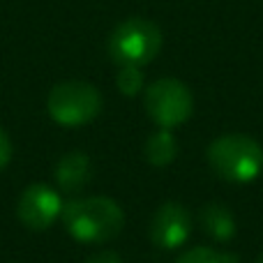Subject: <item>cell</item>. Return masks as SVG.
Listing matches in <instances>:
<instances>
[{"label":"cell","instance_id":"cell-1","mask_svg":"<svg viewBox=\"0 0 263 263\" xmlns=\"http://www.w3.org/2000/svg\"><path fill=\"white\" fill-rule=\"evenodd\" d=\"M63 224L74 240L86 242V245H100V242L114 240L123 231L125 213L114 199L86 196L65 205Z\"/></svg>","mask_w":263,"mask_h":263},{"label":"cell","instance_id":"cell-2","mask_svg":"<svg viewBox=\"0 0 263 263\" xmlns=\"http://www.w3.org/2000/svg\"><path fill=\"white\" fill-rule=\"evenodd\" d=\"M208 164L222 180L252 182L263 171V148L247 134H222L210 143Z\"/></svg>","mask_w":263,"mask_h":263},{"label":"cell","instance_id":"cell-3","mask_svg":"<svg viewBox=\"0 0 263 263\" xmlns=\"http://www.w3.org/2000/svg\"><path fill=\"white\" fill-rule=\"evenodd\" d=\"M162 30L143 16L125 18L109 35V55L118 67H143L162 51Z\"/></svg>","mask_w":263,"mask_h":263},{"label":"cell","instance_id":"cell-4","mask_svg":"<svg viewBox=\"0 0 263 263\" xmlns=\"http://www.w3.org/2000/svg\"><path fill=\"white\" fill-rule=\"evenodd\" d=\"M46 111L63 127H81L100 116L102 95L88 81H63L51 88Z\"/></svg>","mask_w":263,"mask_h":263},{"label":"cell","instance_id":"cell-5","mask_svg":"<svg viewBox=\"0 0 263 263\" xmlns=\"http://www.w3.org/2000/svg\"><path fill=\"white\" fill-rule=\"evenodd\" d=\"M194 109L190 88L178 79H157L145 90V111L159 129H173L187 123Z\"/></svg>","mask_w":263,"mask_h":263},{"label":"cell","instance_id":"cell-6","mask_svg":"<svg viewBox=\"0 0 263 263\" xmlns=\"http://www.w3.org/2000/svg\"><path fill=\"white\" fill-rule=\"evenodd\" d=\"M63 208L65 203L53 187L35 182V185H28L18 196L16 217L30 231H46L63 215Z\"/></svg>","mask_w":263,"mask_h":263},{"label":"cell","instance_id":"cell-7","mask_svg":"<svg viewBox=\"0 0 263 263\" xmlns=\"http://www.w3.org/2000/svg\"><path fill=\"white\" fill-rule=\"evenodd\" d=\"M192 231V219L185 205L180 203H162L155 210L153 219H150L148 236L159 250H178L185 245Z\"/></svg>","mask_w":263,"mask_h":263},{"label":"cell","instance_id":"cell-8","mask_svg":"<svg viewBox=\"0 0 263 263\" xmlns=\"http://www.w3.org/2000/svg\"><path fill=\"white\" fill-rule=\"evenodd\" d=\"M53 176L63 192H67V194L81 192L90 180V159L86 153H79V150L67 153L58 159Z\"/></svg>","mask_w":263,"mask_h":263},{"label":"cell","instance_id":"cell-9","mask_svg":"<svg viewBox=\"0 0 263 263\" xmlns=\"http://www.w3.org/2000/svg\"><path fill=\"white\" fill-rule=\"evenodd\" d=\"M199 222L215 240H231L236 236V219H233L231 210L222 203H208L201 208L199 213Z\"/></svg>","mask_w":263,"mask_h":263},{"label":"cell","instance_id":"cell-10","mask_svg":"<svg viewBox=\"0 0 263 263\" xmlns=\"http://www.w3.org/2000/svg\"><path fill=\"white\" fill-rule=\"evenodd\" d=\"M178 155V143L173 139L171 129H159L155 134H150V139L145 141V159H148L153 166L162 168L176 159Z\"/></svg>","mask_w":263,"mask_h":263},{"label":"cell","instance_id":"cell-11","mask_svg":"<svg viewBox=\"0 0 263 263\" xmlns=\"http://www.w3.org/2000/svg\"><path fill=\"white\" fill-rule=\"evenodd\" d=\"M118 88L123 95H136V92L143 88V74L141 67H120L118 72Z\"/></svg>","mask_w":263,"mask_h":263},{"label":"cell","instance_id":"cell-12","mask_svg":"<svg viewBox=\"0 0 263 263\" xmlns=\"http://www.w3.org/2000/svg\"><path fill=\"white\" fill-rule=\"evenodd\" d=\"M176 263H227V254H219L210 247H194L187 250Z\"/></svg>","mask_w":263,"mask_h":263},{"label":"cell","instance_id":"cell-13","mask_svg":"<svg viewBox=\"0 0 263 263\" xmlns=\"http://www.w3.org/2000/svg\"><path fill=\"white\" fill-rule=\"evenodd\" d=\"M12 155H14V148H12V141H9L7 132L0 129V171L12 162Z\"/></svg>","mask_w":263,"mask_h":263},{"label":"cell","instance_id":"cell-14","mask_svg":"<svg viewBox=\"0 0 263 263\" xmlns=\"http://www.w3.org/2000/svg\"><path fill=\"white\" fill-rule=\"evenodd\" d=\"M86 263H123L118 259V254H114V252H100V254L90 256Z\"/></svg>","mask_w":263,"mask_h":263},{"label":"cell","instance_id":"cell-15","mask_svg":"<svg viewBox=\"0 0 263 263\" xmlns=\"http://www.w3.org/2000/svg\"><path fill=\"white\" fill-rule=\"evenodd\" d=\"M256 263H263V254L259 256V259H256Z\"/></svg>","mask_w":263,"mask_h":263}]
</instances>
